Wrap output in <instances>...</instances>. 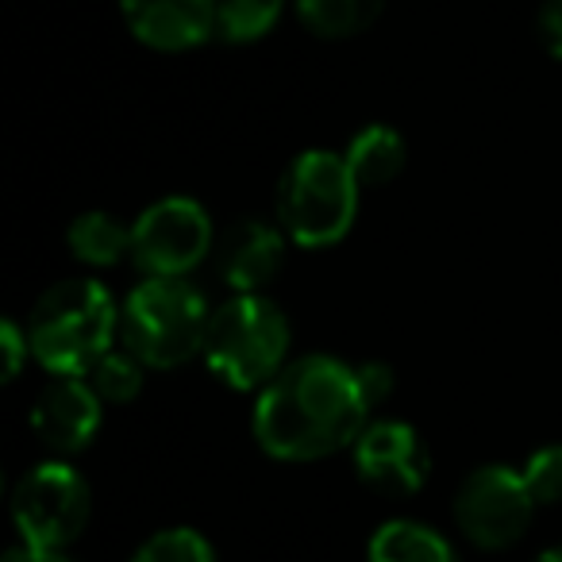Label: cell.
Instances as JSON below:
<instances>
[{"mask_svg":"<svg viewBox=\"0 0 562 562\" xmlns=\"http://www.w3.org/2000/svg\"><path fill=\"white\" fill-rule=\"evenodd\" d=\"M370 405L355 367L331 355H308L281 370L255 405V439L281 462H313L355 447Z\"/></svg>","mask_w":562,"mask_h":562,"instance_id":"6da1fadb","label":"cell"},{"mask_svg":"<svg viewBox=\"0 0 562 562\" xmlns=\"http://www.w3.org/2000/svg\"><path fill=\"white\" fill-rule=\"evenodd\" d=\"M116 301L101 281H58L40 297L27 324L32 355L55 378H86L109 355L116 336Z\"/></svg>","mask_w":562,"mask_h":562,"instance_id":"7a4b0ae2","label":"cell"},{"mask_svg":"<svg viewBox=\"0 0 562 562\" xmlns=\"http://www.w3.org/2000/svg\"><path fill=\"white\" fill-rule=\"evenodd\" d=\"M290 321L262 293H235L212 313L204 362L232 390H266L285 370Z\"/></svg>","mask_w":562,"mask_h":562,"instance_id":"3957f363","label":"cell"},{"mask_svg":"<svg viewBox=\"0 0 562 562\" xmlns=\"http://www.w3.org/2000/svg\"><path fill=\"white\" fill-rule=\"evenodd\" d=\"M209 321V301L186 278H147L135 285L120 313L127 351L155 370H173L201 355Z\"/></svg>","mask_w":562,"mask_h":562,"instance_id":"277c9868","label":"cell"},{"mask_svg":"<svg viewBox=\"0 0 562 562\" xmlns=\"http://www.w3.org/2000/svg\"><path fill=\"white\" fill-rule=\"evenodd\" d=\"M359 181L336 150H305L278 181L281 232L297 247H331L355 224L359 212Z\"/></svg>","mask_w":562,"mask_h":562,"instance_id":"5b68a950","label":"cell"},{"mask_svg":"<svg viewBox=\"0 0 562 562\" xmlns=\"http://www.w3.org/2000/svg\"><path fill=\"white\" fill-rule=\"evenodd\" d=\"M89 497L86 477L66 462H43L20 477L12 493V520L20 539L43 551H63L86 531L89 524Z\"/></svg>","mask_w":562,"mask_h":562,"instance_id":"8992f818","label":"cell"},{"mask_svg":"<svg viewBox=\"0 0 562 562\" xmlns=\"http://www.w3.org/2000/svg\"><path fill=\"white\" fill-rule=\"evenodd\" d=\"M531 513H536V497L524 474L501 462L470 470L454 493V524L482 551L513 547L528 531Z\"/></svg>","mask_w":562,"mask_h":562,"instance_id":"52a82bcc","label":"cell"},{"mask_svg":"<svg viewBox=\"0 0 562 562\" xmlns=\"http://www.w3.org/2000/svg\"><path fill=\"white\" fill-rule=\"evenodd\" d=\"M212 255V220L193 196H162L132 224V258L147 278H186Z\"/></svg>","mask_w":562,"mask_h":562,"instance_id":"ba28073f","label":"cell"},{"mask_svg":"<svg viewBox=\"0 0 562 562\" xmlns=\"http://www.w3.org/2000/svg\"><path fill=\"white\" fill-rule=\"evenodd\" d=\"M355 470L378 493L408 497L431 474V454L413 424L401 420H374L355 439Z\"/></svg>","mask_w":562,"mask_h":562,"instance_id":"9c48e42d","label":"cell"},{"mask_svg":"<svg viewBox=\"0 0 562 562\" xmlns=\"http://www.w3.org/2000/svg\"><path fill=\"white\" fill-rule=\"evenodd\" d=\"M216 273L235 293H262L281 270L285 258V232L266 220H235L216 239Z\"/></svg>","mask_w":562,"mask_h":562,"instance_id":"30bf717a","label":"cell"},{"mask_svg":"<svg viewBox=\"0 0 562 562\" xmlns=\"http://www.w3.org/2000/svg\"><path fill=\"white\" fill-rule=\"evenodd\" d=\"M101 405L104 401L86 378H55L35 401L32 431L58 454L86 451L101 428Z\"/></svg>","mask_w":562,"mask_h":562,"instance_id":"8fae6325","label":"cell"},{"mask_svg":"<svg viewBox=\"0 0 562 562\" xmlns=\"http://www.w3.org/2000/svg\"><path fill=\"white\" fill-rule=\"evenodd\" d=\"M127 27L155 50L201 47L216 32V0H120Z\"/></svg>","mask_w":562,"mask_h":562,"instance_id":"7c38bea8","label":"cell"},{"mask_svg":"<svg viewBox=\"0 0 562 562\" xmlns=\"http://www.w3.org/2000/svg\"><path fill=\"white\" fill-rule=\"evenodd\" d=\"M370 562H459V554L428 524L390 520L370 539Z\"/></svg>","mask_w":562,"mask_h":562,"instance_id":"4fadbf2b","label":"cell"},{"mask_svg":"<svg viewBox=\"0 0 562 562\" xmlns=\"http://www.w3.org/2000/svg\"><path fill=\"white\" fill-rule=\"evenodd\" d=\"M344 158H347V166H351L355 181H359L362 189L385 186V181H393L401 170H405V139H401L393 127L370 124L355 135Z\"/></svg>","mask_w":562,"mask_h":562,"instance_id":"5bb4252c","label":"cell"},{"mask_svg":"<svg viewBox=\"0 0 562 562\" xmlns=\"http://www.w3.org/2000/svg\"><path fill=\"white\" fill-rule=\"evenodd\" d=\"M74 258L89 266H116L124 255H132V227L120 224L112 212H81L66 232Z\"/></svg>","mask_w":562,"mask_h":562,"instance_id":"9a60e30c","label":"cell"},{"mask_svg":"<svg viewBox=\"0 0 562 562\" xmlns=\"http://www.w3.org/2000/svg\"><path fill=\"white\" fill-rule=\"evenodd\" d=\"M301 24L321 40H351L362 35L378 16L385 0H293Z\"/></svg>","mask_w":562,"mask_h":562,"instance_id":"2e32d148","label":"cell"},{"mask_svg":"<svg viewBox=\"0 0 562 562\" xmlns=\"http://www.w3.org/2000/svg\"><path fill=\"white\" fill-rule=\"evenodd\" d=\"M285 0H216V32L227 43H255L270 35Z\"/></svg>","mask_w":562,"mask_h":562,"instance_id":"e0dca14e","label":"cell"},{"mask_svg":"<svg viewBox=\"0 0 562 562\" xmlns=\"http://www.w3.org/2000/svg\"><path fill=\"white\" fill-rule=\"evenodd\" d=\"M89 385L97 390V397L109 405H127L139 397L143 390V362L132 351H109L93 370H89Z\"/></svg>","mask_w":562,"mask_h":562,"instance_id":"ac0fdd59","label":"cell"},{"mask_svg":"<svg viewBox=\"0 0 562 562\" xmlns=\"http://www.w3.org/2000/svg\"><path fill=\"white\" fill-rule=\"evenodd\" d=\"M132 562H216L209 539L193 528H166L135 551Z\"/></svg>","mask_w":562,"mask_h":562,"instance_id":"d6986e66","label":"cell"},{"mask_svg":"<svg viewBox=\"0 0 562 562\" xmlns=\"http://www.w3.org/2000/svg\"><path fill=\"white\" fill-rule=\"evenodd\" d=\"M520 474H524V482H528L536 505H554V501H562V443L539 447Z\"/></svg>","mask_w":562,"mask_h":562,"instance_id":"ffe728a7","label":"cell"},{"mask_svg":"<svg viewBox=\"0 0 562 562\" xmlns=\"http://www.w3.org/2000/svg\"><path fill=\"white\" fill-rule=\"evenodd\" d=\"M355 374H359L362 397L370 408H378L393 393V370L385 362H362V367H355Z\"/></svg>","mask_w":562,"mask_h":562,"instance_id":"44dd1931","label":"cell"},{"mask_svg":"<svg viewBox=\"0 0 562 562\" xmlns=\"http://www.w3.org/2000/svg\"><path fill=\"white\" fill-rule=\"evenodd\" d=\"M536 35L551 58H562V0H543L536 16Z\"/></svg>","mask_w":562,"mask_h":562,"instance_id":"7402d4cb","label":"cell"},{"mask_svg":"<svg viewBox=\"0 0 562 562\" xmlns=\"http://www.w3.org/2000/svg\"><path fill=\"white\" fill-rule=\"evenodd\" d=\"M0 344H4V355H9V367H4V378H16L20 374V367H24V355L32 351V339L24 336V331L16 328L12 321H4L0 324Z\"/></svg>","mask_w":562,"mask_h":562,"instance_id":"603a6c76","label":"cell"},{"mask_svg":"<svg viewBox=\"0 0 562 562\" xmlns=\"http://www.w3.org/2000/svg\"><path fill=\"white\" fill-rule=\"evenodd\" d=\"M4 562H70L63 551H43V547H32V543H20L16 551H9Z\"/></svg>","mask_w":562,"mask_h":562,"instance_id":"cb8c5ba5","label":"cell"},{"mask_svg":"<svg viewBox=\"0 0 562 562\" xmlns=\"http://www.w3.org/2000/svg\"><path fill=\"white\" fill-rule=\"evenodd\" d=\"M536 562H562V547H554V551H543Z\"/></svg>","mask_w":562,"mask_h":562,"instance_id":"d4e9b609","label":"cell"}]
</instances>
